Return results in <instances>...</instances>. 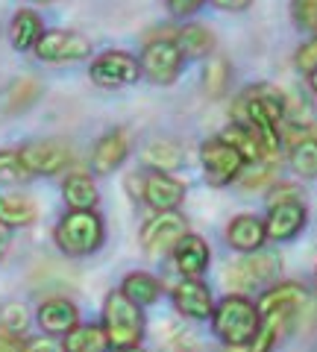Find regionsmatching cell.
<instances>
[{
    "label": "cell",
    "instance_id": "21",
    "mask_svg": "<svg viewBox=\"0 0 317 352\" xmlns=\"http://www.w3.org/2000/svg\"><path fill=\"white\" fill-rule=\"evenodd\" d=\"M173 44L179 47L182 59H203V56H209V53H212L215 36H212L209 27H203V24H188V27H182L177 36H173Z\"/></svg>",
    "mask_w": 317,
    "mask_h": 352
},
{
    "label": "cell",
    "instance_id": "36",
    "mask_svg": "<svg viewBox=\"0 0 317 352\" xmlns=\"http://www.w3.org/2000/svg\"><path fill=\"white\" fill-rule=\"evenodd\" d=\"M24 352H62V346L50 338H32V340H24Z\"/></svg>",
    "mask_w": 317,
    "mask_h": 352
},
{
    "label": "cell",
    "instance_id": "12",
    "mask_svg": "<svg viewBox=\"0 0 317 352\" xmlns=\"http://www.w3.org/2000/svg\"><path fill=\"white\" fill-rule=\"evenodd\" d=\"M309 305V291L297 282H279L261 294V302L256 305L259 314H288L297 317Z\"/></svg>",
    "mask_w": 317,
    "mask_h": 352
},
{
    "label": "cell",
    "instance_id": "34",
    "mask_svg": "<svg viewBox=\"0 0 317 352\" xmlns=\"http://www.w3.org/2000/svg\"><path fill=\"white\" fill-rule=\"evenodd\" d=\"M294 62H297V68L305 71V74H309L311 68H317V36L303 44V47L297 50V56H294Z\"/></svg>",
    "mask_w": 317,
    "mask_h": 352
},
{
    "label": "cell",
    "instance_id": "42",
    "mask_svg": "<svg viewBox=\"0 0 317 352\" xmlns=\"http://www.w3.org/2000/svg\"><path fill=\"white\" fill-rule=\"evenodd\" d=\"M30 3H53V0H30Z\"/></svg>",
    "mask_w": 317,
    "mask_h": 352
},
{
    "label": "cell",
    "instance_id": "38",
    "mask_svg": "<svg viewBox=\"0 0 317 352\" xmlns=\"http://www.w3.org/2000/svg\"><path fill=\"white\" fill-rule=\"evenodd\" d=\"M212 3L217 9H223V12H244V9H250L253 0H212Z\"/></svg>",
    "mask_w": 317,
    "mask_h": 352
},
{
    "label": "cell",
    "instance_id": "8",
    "mask_svg": "<svg viewBox=\"0 0 317 352\" xmlns=\"http://www.w3.org/2000/svg\"><path fill=\"white\" fill-rule=\"evenodd\" d=\"M200 162H203V170H206V179L212 185H229L235 182L244 170V159L229 141L223 138H209L206 144L200 147Z\"/></svg>",
    "mask_w": 317,
    "mask_h": 352
},
{
    "label": "cell",
    "instance_id": "32",
    "mask_svg": "<svg viewBox=\"0 0 317 352\" xmlns=\"http://www.w3.org/2000/svg\"><path fill=\"white\" fill-rule=\"evenodd\" d=\"M291 12H294L297 27H303L305 32H314L317 36V0H294Z\"/></svg>",
    "mask_w": 317,
    "mask_h": 352
},
{
    "label": "cell",
    "instance_id": "41",
    "mask_svg": "<svg viewBox=\"0 0 317 352\" xmlns=\"http://www.w3.org/2000/svg\"><path fill=\"white\" fill-rule=\"evenodd\" d=\"M309 88H311L314 97H317V68H311V71H309Z\"/></svg>",
    "mask_w": 317,
    "mask_h": 352
},
{
    "label": "cell",
    "instance_id": "10",
    "mask_svg": "<svg viewBox=\"0 0 317 352\" xmlns=\"http://www.w3.org/2000/svg\"><path fill=\"white\" fill-rule=\"evenodd\" d=\"M21 162H24V168L39 176H53L59 173L62 168H68L71 162V147L65 144V141H56V138H41V141H30L18 150Z\"/></svg>",
    "mask_w": 317,
    "mask_h": 352
},
{
    "label": "cell",
    "instance_id": "35",
    "mask_svg": "<svg viewBox=\"0 0 317 352\" xmlns=\"http://www.w3.org/2000/svg\"><path fill=\"white\" fill-rule=\"evenodd\" d=\"M165 3H168V12L173 18H188L206 3V0H165Z\"/></svg>",
    "mask_w": 317,
    "mask_h": 352
},
{
    "label": "cell",
    "instance_id": "20",
    "mask_svg": "<svg viewBox=\"0 0 317 352\" xmlns=\"http://www.w3.org/2000/svg\"><path fill=\"white\" fill-rule=\"evenodd\" d=\"M221 138H223V141H229V144H232L238 153H241L244 164H261V162L273 159L270 153L265 150V144H261V138H259L250 126H244V124H232V126H226V132H223Z\"/></svg>",
    "mask_w": 317,
    "mask_h": 352
},
{
    "label": "cell",
    "instance_id": "16",
    "mask_svg": "<svg viewBox=\"0 0 317 352\" xmlns=\"http://www.w3.org/2000/svg\"><path fill=\"white\" fill-rule=\"evenodd\" d=\"M171 252H173V261H177V270L185 279H200L206 273V267H209V258H212L209 244H206L200 235H191V232L182 235L179 244Z\"/></svg>",
    "mask_w": 317,
    "mask_h": 352
},
{
    "label": "cell",
    "instance_id": "31",
    "mask_svg": "<svg viewBox=\"0 0 317 352\" xmlns=\"http://www.w3.org/2000/svg\"><path fill=\"white\" fill-rule=\"evenodd\" d=\"M0 179H12V182L30 179V170L24 168V162H21L15 150H0Z\"/></svg>",
    "mask_w": 317,
    "mask_h": 352
},
{
    "label": "cell",
    "instance_id": "19",
    "mask_svg": "<svg viewBox=\"0 0 317 352\" xmlns=\"http://www.w3.org/2000/svg\"><path fill=\"white\" fill-rule=\"evenodd\" d=\"M62 197L68 208H76V212H94L97 203H100V191H97L91 176L85 173H71L62 182Z\"/></svg>",
    "mask_w": 317,
    "mask_h": 352
},
{
    "label": "cell",
    "instance_id": "6",
    "mask_svg": "<svg viewBox=\"0 0 317 352\" xmlns=\"http://www.w3.org/2000/svg\"><path fill=\"white\" fill-rule=\"evenodd\" d=\"M138 68L150 82L171 85V82H177V76L182 71V53L177 44H173V38H156L141 53Z\"/></svg>",
    "mask_w": 317,
    "mask_h": 352
},
{
    "label": "cell",
    "instance_id": "27",
    "mask_svg": "<svg viewBox=\"0 0 317 352\" xmlns=\"http://www.w3.org/2000/svg\"><path fill=\"white\" fill-rule=\"evenodd\" d=\"M291 168L303 179H317V138H300L291 144Z\"/></svg>",
    "mask_w": 317,
    "mask_h": 352
},
{
    "label": "cell",
    "instance_id": "24",
    "mask_svg": "<svg viewBox=\"0 0 317 352\" xmlns=\"http://www.w3.org/2000/svg\"><path fill=\"white\" fill-rule=\"evenodd\" d=\"M109 338L100 326H74L62 340V352H109Z\"/></svg>",
    "mask_w": 317,
    "mask_h": 352
},
{
    "label": "cell",
    "instance_id": "7",
    "mask_svg": "<svg viewBox=\"0 0 317 352\" xmlns=\"http://www.w3.org/2000/svg\"><path fill=\"white\" fill-rule=\"evenodd\" d=\"M36 56L41 62L62 65V62H80L91 56V41L71 30H47L41 32V38L36 41Z\"/></svg>",
    "mask_w": 317,
    "mask_h": 352
},
{
    "label": "cell",
    "instance_id": "22",
    "mask_svg": "<svg viewBox=\"0 0 317 352\" xmlns=\"http://www.w3.org/2000/svg\"><path fill=\"white\" fill-rule=\"evenodd\" d=\"M41 32H45L41 18L30 12V9H21V12H15L12 24H9V41H12L15 50H32L36 41L41 38Z\"/></svg>",
    "mask_w": 317,
    "mask_h": 352
},
{
    "label": "cell",
    "instance_id": "30",
    "mask_svg": "<svg viewBox=\"0 0 317 352\" xmlns=\"http://www.w3.org/2000/svg\"><path fill=\"white\" fill-rule=\"evenodd\" d=\"M27 326H30V311H27V305L9 302L3 311H0V329H6V332L24 335V332H27Z\"/></svg>",
    "mask_w": 317,
    "mask_h": 352
},
{
    "label": "cell",
    "instance_id": "28",
    "mask_svg": "<svg viewBox=\"0 0 317 352\" xmlns=\"http://www.w3.org/2000/svg\"><path fill=\"white\" fill-rule=\"evenodd\" d=\"M229 85V62L221 56H212L203 65V91L209 97H223Z\"/></svg>",
    "mask_w": 317,
    "mask_h": 352
},
{
    "label": "cell",
    "instance_id": "15",
    "mask_svg": "<svg viewBox=\"0 0 317 352\" xmlns=\"http://www.w3.org/2000/svg\"><path fill=\"white\" fill-rule=\"evenodd\" d=\"M305 226V206L303 203H279L270 206L265 217V235L270 241H291Z\"/></svg>",
    "mask_w": 317,
    "mask_h": 352
},
{
    "label": "cell",
    "instance_id": "23",
    "mask_svg": "<svg viewBox=\"0 0 317 352\" xmlns=\"http://www.w3.org/2000/svg\"><path fill=\"white\" fill-rule=\"evenodd\" d=\"M39 208L27 194H0V223L9 226H30Z\"/></svg>",
    "mask_w": 317,
    "mask_h": 352
},
{
    "label": "cell",
    "instance_id": "17",
    "mask_svg": "<svg viewBox=\"0 0 317 352\" xmlns=\"http://www.w3.org/2000/svg\"><path fill=\"white\" fill-rule=\"evenodd\" d=\"M226 241H229V247L238 252H259L261 244L267 241L265 220H259L256 214H238L232 223L226 226Z\"/></svg>",
    "mask_w": 317,
    "mask_h": 352
},
{
    "label": "cell",
    "instance_id": "40",
    "mask_svg": "<svg viewBox=\"0 0 317 352\" xmlns=\"http://www.w3.org/2000/svg\"><path fill=\"white\" fill-rule=\"evenodd\" d=\"M6 244H9V232H6V226L0 223V256L6 252Z\"/></svg>",
    "mask_w": 317,
    "mask_h": 352
},
{
    "label": "cell",
    "instance_id": "14",
    "mask_svg": "<svg viewBox=\"0 0 317 352\" xmlns=\"http://www.w3.org/2000/svg\"><path fill=\"white\" fill-rule=\"evenodd\" d=\"M36 320H39V329L45 335H68L74 326H80V311H76V305L71 300H65V296H50L39 305L36 311Z\"/></svg>",
    "mask_w": 317,
    "mask_h": 352
},
{
    "label": "cell",
    "instance_id": "26",
    "mask_svg": "<svg viewBox=\"0 0 317 352\" xmlns=\"http://www.w3.org/2000/svg\"><path fill=\"white\" fill-rule=\"evenodd\" d=\"M141 159H144V164H150L153 170L168 173V170H173V168H179L182 164V153H179V147L173 144V141L156 138V141H150V144L144 147Z\"/></svg>",
    "mask_w": 317,
    "mask_h": 352
},
{
    "label": "cell",
    "instance_id": "39",
    "mask_svg": "<svg viewBox=\"0 0 317 352\" xmlns=\"http://www.w3.org/2000/svg\"><path fill=\"white\" fill-rule=\"evenodd\" d=\"M162 352H209V349H200V346H191V344H171Z\"/></svg>",
    "mask_w": 317,
    "mask_h": 352
},
{
    "label": "cell",
    "instance_id": "33",
    "mask_svg": "<svg viewBox=\"0 0 317 352\" xmlns=\"http://www.w3.org/2000/svg\"><path fill=\"white\" fill-rule=\"evenodd\" d=\"M303 188H297L294 182H282V185H273L270 188V200L267 206H279V203H303Z\"/></svg>",
    "mask_w": 317,
    "mask_h": 352
},
{
    "label": "cell",
    "instance_id": "2",
    "mask_svg": "<svg viewBox=\"0 0 317 352\" xmlns=\"http://www.w3.org/2000/svg\"><path fill=\"white\" fill-rule=\"evenodd\" d=\"M56 247L65 252V256H91L103 247L106 238V226L103 217L97 212H76V208H68V214H62V220L56 223Z\"/></svg>",
    "mask_w": 317,
    "mask_h": 352
},
{
    "label": "cell",
    "instance_id": "13",
    "mask_svg": "<svg viewBox=\"0 0 317 352\" xmlns=\"http://www.w3.org/2000/svg\"><path fill=\"white\" fill-rule=\"evenodd\" d=\"M173 305L182 317L188 320H209L215 311V300L212 291L206 288L200 279H182L177 288H173Z\"/></svg>",
    "mask_w": 317,
    "mask_h": 352
},
{
    "label": "cell",
    "instance_id": "4",
    "mask_svg": "<svg viewBox=\"0 0 317 352\" xmlns=\"http://www.w3.org/2000/svg\"><path fill=\"white\" fill-rule=\"evenodd\" d=\"M279 258L273 252H244V258L232 261L223 273V285L232 294H256L267 291V285L276 279Z\"/></svg>",
    "mask_w": 317,
    "mask_h": 352
},
{
    "label": "cell",
    "instance_id": "1",
    "mask_svg": "<svg viewBox=\"0 0 317 352\" xmlns=\"http://www.w3.org/2000/svg\"><path fill=\"white\" fill-rule=\"evenodd\" d=\"M261 317L256 302H250V296L244 294H229L212 311V329L215 335L223 340L229 349H241L250 340L259 335Z\"/></svg>",
    "mask_w": 317,
    "mask_h": 352
},
{
    "label": "cell",
    "instance_id": "9",
    "mask_svg": "<svg viewBox=\"0 0 317 352\" xmlns=\"http://www.w3.org/2000/svg\"><path fill=\"white\" fill-rule=\"evenodd\" d=\"M89 74H91V82L100 85V88H124V85H133L138 80L141 68H138V59L129 56V53L106 50L91 62Z\"/></svg>",
    "mask_w": 317,
    "mask_h": 352
},
{
    "label": "cell",
    "instance_id": "5",
    "mask_svg": "<svg viewBox=\"0 0 317 352\" xmlns=\"http://www.w3.org/2000/svg\"><path fill=\"white\" fill-rule=\"evenodd\" d=\"M182 235H188V220L177 208L173 212H156V217H150L141 229V247H144L147 256L156 258L177 247Z\"/></svg>",
    "mask_w": 317,
    "mask_h": 352
},
{
    "label": "cell",
    "instance_id": "25",
    "mask_svg": "<svg viewBox=\"0 0 317 352\" xmlns=\"http://www.w3.org/2000/svg\"><path fill=\"white\" fill-rule=\"evenodd\" d=\"M121 294L127 296V300H133L138 308H144V305L159 302L162 285H159L156 276H150V273H129V276L124 279V285H121Z\"/></svg>",
    "mask_w": 317,
    "mask_h": 352
},
{
    "label": "cell",
    "instance_id": "11",
    "mask_svg": "<svg viewBox=\"0 0 317 352\" xmlns=\"http://www.w3.org/2000/svg\"><path fill=\"white\" fill-rule=\"evenodd\" d=\"M144 203L153 212H173L182 200H185V185L171 173H159L153 170L150 176H144V188H141Z\"/></svg>",
    "mask_w": 317,
    "mask_h": 352
},
{
    "label": "cell",
    "instance_id": "29",
    "mask_svg": "<svg viewBox=\"0 0 317 352\" xmlns=\"http://www.w3.org/2000/svg\"><path fill=\"white\" fill-rule=\"evenodd\" d=\"M39 94H41V85L32 80V76H24V80H18L12 88H9L6 109H9V112H21V109H27Z\"/></svg>",
    "mask_w": 317,
    "mask_h": 352
},
{
    "label": "cell",
    "instance_id": "3",
    "mask_svg": "<svg viewBox=\"0 0 317 352\" xmlns=\"http://www.w3.org/2000/svg\"><path fill=\"white\" fill-rule=\"evenodd\" d=\"M103 332H106L112 349L138 346L141 338H144V317H141V308L133 300H127L121 291H112L103 302Z\"/></svg>",
    "mask_w": 317,
    "mask_h": 352
},
{
    "label": "cell",
    "instance_id": "37",
    "mask_svg": "<svg viewBox=\"0 0 317 352\" xmlns=\"http://www.w3.org/2000/svg\"><path fill=\"white\" fill-rule=\"evenodd\" d=\"M0 352H24L21 335H12V332H6V329H0Z\"/></svg>",
    "mask_w": 317,
    "mask_h": 352
},
{
    "label": "cell",
    "instance_id": "18",
    "mask_svg": "<svg viewBox=\"0 0 317 352\" xmlns=\"http://www.w3.org/2000/svg\"><path fill=\"white\" fill-rule=\"evenodd\" d=\"M127 153H129V141L121 129H112V132H106V135L94 144V153H91V168L94 173H112L118 170L124 164L127 159Z\"/></svg>",
    "mask_w": 317,
    "mask_h": 352
}]
</instances>
